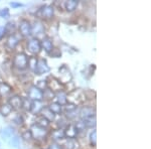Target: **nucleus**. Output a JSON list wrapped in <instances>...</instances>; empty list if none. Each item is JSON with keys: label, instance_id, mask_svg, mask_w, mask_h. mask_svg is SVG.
<instances>
[{"label": "nucleus", "instance_id": "412c9836", "mask_svg": "<svg viewBox=\"0 0 151 149\" xmlns=\"http://www.w3.org/2000/svg\"><path fill=\"white\" fill-rule=\"evenodd\" d=\"M43 31V25L41 24L40 21H35V25L31 26V32L33 33H37V35H41Z\"/></svg>", "mask_w": 151, "mask_h": 149}, {"label": "nucleus", "instance_id": "6e6552de", "mask_svg": "<svg viewBox=\"0 0 151 149\" xmlns=\"http://www.w3.org/2000/svg\"><path fill=\"white\" fill-rule=\"evenodd\" d=\"M50 71V67L47 66V62L45 60H37V65H36L35 73L37 75H43L45 73H47Z\"/></svg>", "mask_w": 151, "mask_h": 149}, {"label": "nucleus", "instance_id": "4be33fe9", "mask_svg": "<svg viewBox=\"0 0 151 149\" xmlns=\"http://www.w3.org/2000/svg\"><path fill=\"white\" fill-rule=\"evenodd\" d=\"M48 108H50V111L52 112L53 114H60L62 113V105L58 104V103H52L48 106Z\"/></svg>", "mask_w": 151, "mask_h": 149}, {"label": "nucleus", "instance_id": "9d476101", "mask_svg": "<svg viewBox=\"0 0 151 149\" xmlns=\"http://www.w3.org/2000/svg\"><path fill=\"white\" fill-rule=\"evenodd\" d=\"M8 103L11 106L12 109L18 110V109H20V108H22V99H21V98L19 97V96L11 97L10 99H9Z\"/></svg>", "mask_w": 151, "mask_h": 149}, {"label": "nucleus", "instance_id": "7c9ffc66", "mask_svg": "<svg viewBox=\"0 0 151 149\" xmlns=\"http://www.w3.org/2000/svg\"><path fill=\"white\" fill-rule=\"evenodd\" d=\"M14 122H15L16 124H18V125H22V124H23V118L20 116V115H18V116L15 117V119H14Z\"/></svg>", "mask_w": 151, "mask_h": 149}, {"label": "nucleus", "instance_id": "473e14b6", "mask_svg": "<svg viewBox=\"0 0 151 149\" xmlns=\"http://www.w3.org/2000/svg\"><path fill=\"white\" fill-rule=\"evenodd\" d=\"M11 6L12 7H19V6H22V4L21 3H15V2H11Z\"/></svg>", "mask_w": 151, "mask_h": 149}, {"label": "nucleus", "instance_id": "b1692460", "mask_svg": "<svg viewBox=\"0 0 151 149\" xmlns=\"http://www.w3.org/2000/svg\"><path fill=\"white\" fill-rule=\"evenodd\" d=\"M11 111H12V108L9 104L2 105L1 109H0V112H1V114L3 115V116H7V115H9L11 113Z\"/></svg>", "mask_w": 151, "mask_h": 149}, {"label": "nucleus", "instance_id": "c756f323", "mask_svg": "<svg viewBox=\"0 0 151 149\" xmlns=\"http://www.w3.org/2000/svg\"><path fill=\"white\" fill-rule=\"evenodd\" d=\"M22 138H24L25 140H30V139H32V135H31L30 130H26L25 132H23Z\"/></svg>", "mask_w": 151, "mask_h": 149}, {"label": "nucleus", "instance_id": "7ed1b4c3", "mask_svg": "<svg viewBox=\"0 0 151 149\" xmlns=\"http://www.w3.org/2000/svg\"><path fill=\"white\" fill-rule=\"evenodd\" d=\"M27 95L29 100H33V101L40 102L43 99V91L38 89L36 86H31L27 90Z\"/></svg>", "mask_w": 151, "mask_h": 149}, {"label": "nucleus", "instance_id": "cd10ccee", "mask_svg": "<svg viewBox=\"0 0 151 149\" xmlns=\"http://www.w3.org/2000/svg\"><path fill=\"white\" fill-rule=\"evenodd\" d=\"M90 141H91L92 145L96 146V143H97V131L96 130H94L91 133V135H90Z\"/></svg>", "mask_w": 151, "mask_h": 149}, {"label": "nucleus", "instance_id": "6ab92c4d", "mask_svg": "<svg viewBox=\"0 0 151 149\" xmlns=\"http://www.w3.org/2000/svg\"><path fill=\"white\" fill-rule=\"evenodd\" d=\"M82 122H83V124H84L85 128H93V127L96 126V116L83 119Z\"/></svg>", "mask_w": 151, "mask_h": 149}, {"label": "nucleus", "instance_id": "aec40b11", "mask_svg": "<svg viewBox=\"0 0 151 149\" xmlns=\"http://www.w3.org/2000/svg\"><path fill=\"white\" fill-rule=\"evenodd\" d=\"M79 143L76 139H68V141L64 144L65 149H79Z\"/></svg>", "mask_w": 151, "mask_h": 149}, {"label": "nucleus", "instance_id": "4468645a", "mask_svg": "<svg viewBox=\"0 0 151 149\" xmlns=\"http://www.w3.org/2000/svg\"><path fill=\"white\" fill-rule=\"evenodd\" d=\"M18 43H19V38L15 35H9V37L7 38L6 45H7V48H10V50H13V48H15V46L17 45Z\"/></svg>", "mask_w": 151, "mask_h": 149}, {"label": "nucleus", "instance_id": "f03ea898", "mask_svg": "<svg viewBox=\"0 0 151 149\" xmlns=\"http://www.w3.org/2000/svg\"><path fill=\"white\" fill-rule=\"evenodd\" d=\"M28 65V58L25 53H20L14 57L13 60V66L18 70H24L27 68Z\"/></svg>", "mask_w": 151, "mask_h": 149}, {"label": "nucleus", "instance_id": "bb28decb", "mask_svg": "<svg viewBox=\"0 0 151 149\" xmlns=\"http://www.w3.org/2000/svg\"><path fill=\"white\" fill-rule=\"evenodd\" d=\"M36 125L40 126V127H43V128H45V127H47L50 125V121H47L45 118H43L42 116L40 117V118L37 119V123H36Z\"/></svg>", "mask_w": 151, "mask_h": 149}, {"label": "nucleus", "instance_id": "393cba45", "mask_svg": "<svg viewBox=\"0 0 151 149\" xmlns=\"http://www.w3.org/2000/svg\"><path fill=\"white\" fill-rule=\"evenodd\" d=\"M37 58L35 57H31L30 58H28V65L27 67H29V69L31 71H33L35 72V68H36V65H37Z\"/></svg>", "mask_w": 151, "mask_h": 149}, {"label": "nucleus", "instance_id": "9b49d317", "mask_svg": "<svg viewBox=\"0 0 151 149\" xmlns=\"http://www.w3.org/2000/svg\"><path fill=\"white\" fill-rule=\"evenodd\" d=\"M41 43V48H45V50L47 53H52V50H53V45H52V40L50 37H48V36H45V37H43L42 41H40Z\"/></svg>", "mask_w": 151, "mask_h": 149}, {"label": "nucleus", "instance_id": "a211bd4d", "mask_svg": "<svg viewBox=\"0 0 151 149\" xmlns=\"http://www.w3.org/2000/svg\"><path fill=\"white\" fill-rule=\"evenodd\" d=\"M78 4H79V1L78 0H69V1H65V10L72 12L74 11L76 8H77Z\"/></svg>", "mask_w": 151, "mask_h": 149}, {"label": "nucleus", "instance_id": "dca6fc26", "mask_svg": "<svg viewBox=\"0 0 151 149\" xmlns=\"http://www.w3.org/2000/svg\"><path fill=\"white\" fill-rule=\"evenodd\" d=\"M12 92V88L6 83H0V97H5Z\"/></svg>", "mask_w": 151, "mask_h": 149}, {"label": "nucleus", "instance_id": "c85d7f7f", "mask_svg": "<svg viewBox=\"0 0 151 149\" xmlns=\"http://www.w3.org/2000/svg\"><path fill=\"white\" fill-rule=\"evenodd\" d=\"M10 13H9V9L8 8H2L0 9V16L3 18H8Z\"/></svg>", "mask_w": 151, "mask_h": 149}, {"label": "nucleus", "instance_id": "1a4fd4ad", "mask_svg": "<svg viewBox=\"0 0 151 149\" xmlns=\"http://www.w3.org/2000/svg\"><path fill=\"white\" fill-rule=\"evenodd\" d=\"M78 133H79V130L76 125H68L65 130V136L69 139H75L77 137Z\"/></svg>", "mask_w": 151, "mask_h": 149}, {"label": "nucleus", "instance_id": "72a5a7b5", "mask_svg": "<svg viewBox=\"0 0 151 149\" xmlns=\"http://www.w3.org/2000/svg\"><path fill=\"white\" fill-rule=\"evenodd\" d=\"M4 32H5V29H4L3 26H0V37L4 35Z\"/></svg>", "mask_w": 151, "mask_h": 149}, {"label": "nucleus", "instance_id": "20e7f679", "mask_svg": "<svg viewBox=\"0 0 151 149\" xmlns=\"http://www.w3.org/2000/svg\"><path fill=\"white\" fill-rule=\"evenodd\" d=\"M30 132H31V135H32V138H35V139H43L47 134V129L36 125V124L31 127Z\"/></svg>", "mask_w": 151, "mask_h": 149}, {"label": "nucleus", "instance_id": "ddd939ff", "mask_svg": "<svg viewBox=\"0 0 151 149\" xmlns=\"http://www.w3.org/2000/svg\"><path fill=\"white\" fill-rule=\"evenodd\" d=\"M47 87L50 88V91H62V83L60 82V80H55V78H52L50 80V82H47Z\"/></svg>", "mask_w": 151, "mask_h": 149}, {"label": "nucleus", "instance_id": "2eb2a0df", "mask_svg": "<svg viewBox=\"0 0 151 149\" xmlns=\"http://www.w3.org/2000/svg\"><path fill=\"white\" fill-rule=\"evenodd\" d=\"M41 116H42L43 118L47 119V121L50 122V121L55 120V115L50 111L48 107H45V108H41Z\"/></svg>", "mask_w": 151, "mask_h": 149}, {"label": "nucleus", "instance_id": "f3484780", "mask_svg": "<svg viewBox=\"0 0 151 149\" xmlns=\"http://www.w3.org/2000/svg\"><path fill=\"white\" fill-rule=\"evenodd\" d=\"M65 137V130L64 129H57V130H53L52 132V138L55 141H58V140H62Z\"/></svg>", "mask_w": 151, "mask_h": 149}, {"label": "nucleus", "instance_id": "f257e3e1", "mask_svg": "<svg viewBox=\"0 0 151 149\" xmlns=\"http://www.w3.org/2000/svg\"><path fill=\"white\" fill-rule=\"evenodd\" d=\"M2 136H3V139L6 140L7 142L9 144H11L12 146L17 148L18 147V144H19V140H18V137L16 136V134L14 133L13 129L11 128H5L3 129V131L1 132Z\"/></svg>", "mask_w": 151, "mask_h": 149}, {"label": "nucleus", "instance_id": "39448f33", "mask_svg": "<svg viewBox=\"0 0 151 149\" xmlns=\"http://www.w3.org/2000/svg\"><path fill=\"white\" fill-rule=\"evenodd\" d=\"M27 48H28L29 52L31 53H33V55L38 53L41 50L40 40L36 37H33V38H31V40H29L27 42Z\"/></svg>", "mask_w": 151, "mask_h": 149}, {"label": "nucleus", "instance_id": "f8f14e48", "mask_svg": "<svg viewBox=\"0 0 151 149\" xmlns=\"http://www.w3.org/2000/svg\"><path fill=\"white\" fill-rule=\"evenodd\" d=\"M80 114H81L83 119H86V118H90V117L96 116V115H95V114H96V112H95V110L92 108V107H84V108H82Z\"/></svg>", "mask_w": 151, "mask_h": 149}, {"label": "nucleus", "instance_id": "a878e982", "mask_svg": "<svg viewBox=\"0 0 151 149\" xmlns=\"http://www.w3.org/2000/svg\"><path fill=\"white\" fill-rule=\"evenodd\" d=\"M32 104L33 103L30 100H27V99L22 100V107L26 111H31V109H32Z\"/></svg>", "mask_w": 151, "mask_h": 149}, {"label": "nucleus", "instance_id": "0eeeda50", "mask_svg": "<svg viewBox=\"0 0 151 149\" xmlns=\"http://www.w3.org/2000/svg\"><path fill=\"white\" fill-rule=\"evenodd\" d=\"M55 14V9L50 5H45L40 9V15L43 18H52Z\"/></svg>", "mask_w": 151, "mask_h": 149}, {"label": "nucleus", "instance_id": "2f4dec72", "mask_svg": "<svg viewBox=\"0 0 151 149\" xmlns=\"http://www.w3.org/2000/svg\"><path fill=\"white\" fill-rule=\"evenodd\" d=\"M48 149H63V147L60 145H58V144H57V143H52V144H50V145Z\"/></svg>", "mask_w": 151, "mask_h": 149}, {"label": "nucleus", "instance_id": "5701e85b", "mask_svg": "<svg viewBox=\"0 0 151 149\" xmlns=\"http://www.w3.org/2000/svg\"><path fill=\"white\" fill-rule=\"evenodd\" d=\"M57 99H58V104H60V105H64L67 103V95L65 94L63 91H60V93H58L57 94Z\"/></svg>", "mask_w": 151, "mask_h": 149}, {"label": "nucleus", "instance_id": "423d86ee", "mask_svg": "<svg viewBox=\"0 0 151 149\" xmlns=\"http://www.w3.org/2000/svg\"><path fill=\"white\" fill-rule=\"evenodd\" d=\"M31 24L28 20L26 19H22L19 23V31H20V35L23 36H28L31 33Z\"/></svg>", "mask_w": 151, "mask_h": 149}]
</instances>
